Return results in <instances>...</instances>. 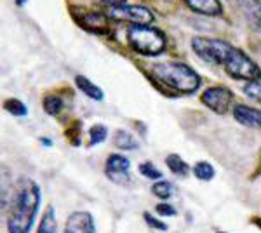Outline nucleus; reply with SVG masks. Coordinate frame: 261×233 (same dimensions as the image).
Wrapping results in <instances>:
<instances>
[{
	"instance_id": "nucleus-12",
	"label": "nucleus",
	"mask_w": 261,
	"mask_h": 233,
	"mask_svg": "<svg viewBox=\"0 0 261 233\" xmlns=\"http://www.w3.org/2000/svg\"><path fill=\"white\" fill-rule=\"evenodd\" d=\"M79 23H81L87 32H92V33H96V35H105V33L108 32L107 16L99 14V12H89V14L81 16Z\"/></svg>"
},
{
	"instance_id": "nucleus-15",
	"label": "nucleus",
	"mask_w": 261,
	"mask_h": 233,
	"mask_svg": "<svg viewBox=\"0 0 261 233\" xmlns=\"http://www.w3.org/2000/svg\"><path fill=\"white\" fill-rule=\"evenodd\" d=\"M166 164L167 167L172 171V174L179 176V177H185L188 176V172H190V167H188V164L185 162L183 159H181L179 155H169L166 159Z\"/></svg>"
},
{
	"instance_id": "nucleus-5",
	"label": "nucleus",
	"mask_w": 261,
	"mask_h": 233,
	"mask_svg": "<svg viewBox=\"0 0 261 233\" xmlns=\"http://www.w3.org/2000/svg\"><path fill=\"white\" fill-rule=\"evenodd\" d=\"M192 49L202 61L211 63V65H225L226 58H228L231 50V45L225 40L195 37L192 40Z\"/></svg>"
},
{
	"instance_id": "nucleus-24",
	"label": "nucleus",
	"mask_w": 261,
	"mask_h": 233,
	"mask_svg": "<svg viewBox=\"0 0 261 233\" xmlns=\"http://www.w3.org/2000/svg\"><path fill=\"white\" fill-rule=\"evenodd\" d=\"M244 92H246L251 99L261 103V84H259V80L258 82H247L246 86H244Z\"/></svg>"
},
{
	"instance_id": "nucleus-20",
	"label": "nucleus",
	"mask_w": 261,
	"mask_h": 233,
	"mask_svg": "<svg viewBox=\"0 0 261 233\" xmlns=\"http://www.w3.org/2000/svg\"><path fill=\"white\" fill-rule=\"evenodd\" d=\"M108 136V129L105 125H92L89 129V145L94 146L98 143H103Z\"/></svg>"
},
{
	"instance_id": "nucleus-7",
	"label": "nucleus",
	"mask_w": 261,
	"mask_h": 233,
	"mask_svg": "<svg viewBox=\"0 0 261 233\" xmlns=\"http://www.w3.org/2000/svg\"><path fill=\"white\" fill-rule=\"evenodd\" d=\"M110 16L117 21H127L133 24H150L153 21V14L145 6H124L119 9H112Z\"/></svg>"
},
{
	"instance_id": "nucleus-28",
	"label": "nucleus",
	"mask_w": 261,
	"mask_h": 233,
	"mask_svg": "<svg viewBox=\"0 0 261 233\" xmlns=\"http://www.w3.org/2000/svg\"><path fill=\"white\" fill-rule=\"evenodd\" d=\"M24 2H27V0H16V4H18V6H23Z\"/></svg>"
},
{
	"instance_id": "nucleus-10",
	"label": "nucleus",
	"mask_w": 261,
	"mask_h": 233,
	"mask_svg": "<svg viewBox=\"0 0 261 233\" xmlns=\"http://www.w3.org/2000/svg\"><path fill=\"white\" fill-rule=\"evenodd\" d=\"M231 113L239 124L251 127V129H261V110L246 107V105H235Z\"/></svg>"
},
{
	"instance_id": "nucleus-22",
	"label": "nucleus",
	"mask_w": 261,
	"mask_h": 233,
	"mask_svg": "<svg viewBox=\"0 0 261 233\" xmlns=\"http://www.w3.org/2000/svg\"><path fill=\"white\" fill-rule=\"evenodd\" d=\"M151 192H153L155 197L162 198V200H167V198H171L172 195V185L169 181H159V183H155L151 186Z\"/></svg>"
},
{
	"instance_id": "nucleus-4",
	"label": "nucleus",
	"mask_w": 261,
	"mask_h": 233,
	"mask_svg": "<svg viewBox=\"0 0 261 233\" xmlns=\"http://www.w3.org/2000/svg\"><path fill=\"white\" fill-rule=\"evenodd\" d=\"M225 70L230 77L246 82H258L261 77V68L244 50L231 45V50L225 61Z\"/></svg>"
},
{
	"instance_id": "nucleus-27",
	"label": "nucleus",
	"mask_w": 261,
	"mask_h": 233,
	"mask_svg": "<svg viewBox=\"0 0 261 233\" xmlns=\"http://www.w3.org/2000/svg\"><path fill=\"white\" fill-rule=\"evenodd\" d=\"M101 4L108 6L110 9H119V7H124L127 6V0H99Z\"/></svg>"
},
{
	"instance_id": "nucleus-25",
	"label": "nucleus",
	"mask_w": 261,
	"mask_h": 233,
	"mask_svg": "<svg viewBox=\"0 0 261 233\" xmlns=\"http://www.w3.org/2000/svg\"><path fill=\"white\" fill-rule=\"evenodd\" d=\"M145 221L148 223L150 226L153 228V230H161V231L167 230V224H166V223H162L161 219H155L150 213H145Z\"/></svg>"
},
{
	"instance_id": "nucleus-23",
	"label": "nucleus",
	"mask_w": 261,
	"mask_h": 233,
	"mask_svg": "<svg viewBox=\"0 0 261 233\" xmlns=\"http://www.w3.org/2000/svg\"><path fill=\"white\" fill-rule=\"evenodd\" d=\"M140 172L145 177H148V179H162V172L159 171L157 167H155L151 162H145L140 165Z\"/></svg>"
},
{
	"instance_id": "nucleus-16",
	"label": "nucleus",
	"mask_w": 261,
	"mask_h": 233,
	"mask_svg": "<svg viewBox=\"0 0 261 233\" xmlns=\"http://www.w3.org/2000/svg\"><path fill=\"white\" fill-rule=\"evenodd\" d=\"M56 214H54V207H47L45 209L44 216H42L40 219V226L39 230H37V233H56Z\"/></svg>"
},
{
	"instance_id": "nucleus-18",
	"label": "nucleus",
	"mask_w": 261,
	"mask_h": 233,
	"mask_svg": "<svg viewBox=\"0 0 261 233\" xmlns=\"http://www.w3.org/2000/svg\"><path fill=\"white\" fill-rule=\"evenodd\" d=\"M4 108H6L7 112L14 117H27V113H28V110H27V107H24L23 101L14 99V97L4 101Z\"/></svg>"
},
{
	"instance_id": "nucleus-9",
	"label": "nucleus",
	"mask_w": 261,
	"mask_h": 233,
	"mask_svg": "<svg viewBox=\"0 0 261 233\" xmlns=\"http://www.w3.org/2000/svg\"><path fill=\"white\" fill-rule=\"evenodd\" d=\"M65 233H96L94 219L86 211L70 214L65 224Z\"/></svg>"
},
{
	"instance_id": "nucleus-19",
	"label": "nucleus",
	"mask_w": 261,
	"mask_h": 233,
	"mask_svg": "<svg viewBox=\"0 0 261 233\" xmlns=\"http://www.w3.org/2000/svg\"><path fill=\"white\" fill-rule=\"evenodd\" d=\"M193 174H195L197 179L209 181L214 177V169H213V165L207 162H197L195 167H193Z\"/></svg>"
},
{
	"instance_id": "nucleus-29",
	"label": "nucleus",
	"mask_w": 261,
	"mask_h": 233,
	"mask_svg": "<svg viewBox=\"0 0 261 233\" xmlns=\"http://www.w3.org/2000/svg\"><path fill=\"white\" fill-rule=\"evenodd\" d=\"M220 233H225V231H220Z\"/></svg>"
},
{
	"instance_id": "nucleus-6",
	"label": "nucleus",
	"mask_w": 261,
	"mask_h": 233,
	"mask_svg": "<svg viewBox=\"0 0 261 233\" xmlns=\"http://www.w3.org/2000/svg\"><path fill=\"white\" fill-rule=\"evenodd\" d=\"M202 103L205 105L209 110H213L214 113L225 115L230 110L231 103V91L226 87H209L202 92Z\"/></svg>"
},
{
	"instance_id": "nucleus-17",
	"label": "nucleus",
	"mask_w": 261,
	"mask_h": 233,
	"mask_svg": "<svg viewBox=\"0 0 261 233\" xmlns=\"http://www.w3.org/2000/svg\"><path fill=\"white\" fill-rule=\"evenodd\" d=\"M113 145L119 146L120 150H134V148H138L134 138L130 136V133H127V131H124V129H119L113 134Z\"/></svg>"
},
{
	"instance_id": "nucleus-1",
	"label": "nucleus",
	"mask_w": 261,
	"mask_h": 233,
	"mask_svg": "<svg viewBox=\"0 0 261 233\" xmlns=\"http://www.w3.org/2000/svg\"><path fill=\"white\" fill-rule=\"evenodd\" d=\"M40 205V188L35 181L23 179L12 200L7 228L9 233H30Z\"/></svg>"
},
{
	"instance_id": "nucleus-8",
	"label": "nucleus",
	"mask_w": 261,
	"mask_h": 233,
	"mask_svg": "<svg viewBox=\"0 0 261 233\" xmlns=\"http://www.w3.org/2000/svg\"><path fill=\"white\" fill-rule=\"evenodd\" d=\"M129 159L122 155H110L107 160V165H105V174L115 185H125L129 181Z\"/></svg>"
},
{
	"instance_id": "nucleus-26",
	"label": "nucleus",
	"mask_w": 261,
	"mask_h": 233,
	"mask_svg": "<svg viewBox=\"0 0 261 233\" xmlns=\"http://www.w3.org/2000/svg\"><path fill=\"white\" fill-rule=\"evenodd\" d=\"M157 213L161 216H174L176 214V209L169 204H159L157 205Z\"/></svg>"
},
{
	"instance_id": "nucleus-3",
	"label": "nucleus",
	"mask_w": 261,
	"mask_h": 233,
	"mask_svg": "<svg viewBox=\"0 0 261 233\" xmlns=\"http://www.w3.org/2000/svg\"><path fill=\"white\" fill-rule=\"evenodd\" d=\"M129 44L143 56H159L166 47V37L161 30L150 28L148 24H133L127 30Z\"/></svg>"
},
{
	"instance_id": "nucleus-13",
	"label": "nucleus",
	"mask_w": 261,
	"mask_h": 233,
	"mask_svg": "<svg viewBox=\"0 0 261 233\" xmlns=\"http://www.w3.org/2000/svg\"><path fill=\"white\" fill-rule=\"evenodd\" d=\"M188 7L199 14L205 16H220L221 14V4L220 0H185Z\"/></svg>"
},
{
	"instance_id": "nucleus-2",
	"label": "nucleus",
	"mask_w": 261,
	"mask_h": 233,
	"mask_svg": "<svg viewBox=\"0 0 261 233\" xmlns=\"http://www.w3.org/2000/svg\"><path fill=\"white\" fill-rule=\"evenodd\" d=\"M151 73L162 86L181 92V94H193L200 87V77L197 75V71L183 63H155L151 66Z\"/></svg>"
},
{
	"instance_id": "nucleus-11",
	"label": "nucleus",
	"mask_w": 261,
	"mask_h": 233,
	"mask_svg": "<svg viewBox=\"0 0 261 233\" xmlns=\"http://www.w3.org/2000/svg\"><path fill=\"white\" fill-rule=\"evenodd\" d=\"M242 14L252 30L261 32V0H237Z\"/></svg>"
},
{
	"instance_id": "nucleus-14",
	"label": "nucleus",
	"mask_w": 261,
	"mask_h": 233,
	"mask_svg": "<svg viewBox=\"0 0 261 233\" xmlns=\"http://www.w3.org/2000/svg\"><path fill=\"white\" fill-rule=\"evenodd\" d=\"M75 84H77V87L81 89V91L84 92L86 96H89L91 99H94V101H101L105 97L103 94V91L96 86V84H92L89 79H86L84 75H77L75 77Z\"/></svg>"
},
{
	"instance_id": "nucleus-21",
	"label": "nucleus",
	"mask_w": 261,
	"mask_h": 233,
	"mask_svg": "<svg viewBox=\"0 0 261 233\" xmlns=\"http://www.w3.org/2000/svg\"><path fill=\"white\" fill-rule=\"evenodd\" d=\"M63 108V99L58 96H47L44 99V112L49 113V115H58Z\"/></svg>"
}]
</instances>
